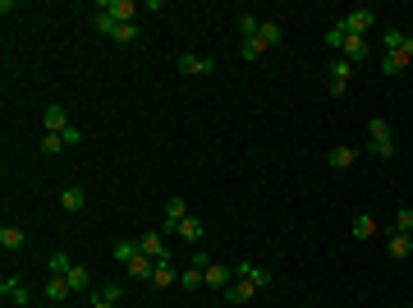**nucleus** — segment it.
Listing matches in <instances>:
<instances>
[{
	"mask_svg": "<svg viewBox=\"0 0 413 308\" xmlns=\"http://www.w3.org/2000/svg\"><path fill=\"white\" fill-rule=\"evenodd\" d=\"M326 47H336L345 60H367L372 56V42L367 37H353V32H345V23H336V28H326Z\"/></svg>",
	"mask_w": 413,
	"mask_h": 308,
	"instance_id": "obj_1",
	"label": "nucleus"
},
{
	"mask_svg": "<svg viewBox=\"0 0 413 308\" xmlns=\"http://www.w3.org/2000/svg\"><path fill=\"white\" fill-rule=\"evenodd\" d=\"M367 152L377 161H390L395 156V134H390V120H367Z\"/></svg>",
	"mask_w": 413,
	"mask_h": 308,
	"instance_id": "obj_2",
	"label": "nucleus"
},
{
	"mask_svg": "<svg viewBox=\"0 0 413 308\" xmlns=\"http://www.w3.org/2000/svg\"><path fill=\"white\" fill-rule=\"evenodd\" d=\"M92 28L101 32V37H110V42H138V23H115L110 14H92Z\"/></svg>",
	"mask_w": 413,
	"mask_h": 308,
	"instance_id": "obj_3",
	"label": "nucleus"
},
{
	"mask_svg": "<svg viewBox=\"0 0 413 308\" xmlns=\"http://www.w3.org/2000/svg\"><path fill=\"white\" fill-rule=\"evenodd\" d=\"M138 10H142L138 0H97V14H110L115 23H134Z\"/></svg>",
	"mask_w": 413,
	"mask_h": 308,
	"instance_id": "obj_4",
	"label": "nucleus"
},
{
	"mask_svg": "<svg viewBox=\"0 0 413 308\" xmlns=\"http://www.w3.org/2000/svg\"><path fill=\"white\" fill-rule=\"evenodd\" d=\"M340 23H345V32H353V37H367V32H372V23H377V14L358 5V10H349V14L340 19Z\"/></svg>",
	"mask_w": 413,
	"mask_h": 308,
	"instance_id": "obj_5",
	"label": "nucleus"
},
{
	"mask_svg": "<svg viewBox=\"0 0 413 308\" xmlns=\"http://www.w3.org/2000/svg\"><path fill=\"white\" fill-rule=\"evenodd\" d=\"M349 78H353V64L345 60V56H336V60H331V97L349 93Z\"/></svg>",
	"mask_w": 413,
	"mask_h": 308,
	"instance_id": "obj_6",
	"label": "nucleus"
},
{
	"mask_svg": "<svg viewBox=\"0 0 413 308\" xmlns=\"http://www.w3.org/2000/svg\"><path fill=\"white\" fill-rule=\"evenodd\" d=\"M221 64L212 60V56H179V74H188V78H202V74H216Z\"/></svg>",
	"mask_w": 413,
	"mask_h": 308,
	"instance_id": "obj_7",
	"label": "nucleus"
},
{
	"mask_svg": "<svg viewBox=\"0 0 413 308\" xmlns=\"http://www.w3.org/2000/svg\"><path fill=\"white\" fill-rule=\"evenodd\" d=\"M188 216V207H184V198H166V212H161V235H175L179 230V221Z\"/></svg>",
	"mask_w": 413,
	"mask_h": 308,
	"instance_id": "obj_8",
	"label": "nucleus"
},
{
	"mask_svg": "<svg viewBox=\"0 0 413 308\" xmlns=\"http://www.w3.org/2000/svg\"><path fill=\"white\" fill-rule=\"evenodd\" d=\"M234 276H239V281H248L253 290H266V285H271V272H262L258 262H239V267H234Z\"/></svg>",
	"mask_w": 413,
	"mask_h": 308,
	"instance_id": "obj_9",
	"label": "nucleus"
},
{
	"mask_svg": "<svg viewBox=\"0 0 413 308\" xmlns=\"http://www.w3.org/2000/svg\"><path fill=\"white\" fill-rule=\"evenodd\" d=\"M42 124H46V134H64V129H69V115H64L60 102H51V106L42 110Z\"/></svg>",
	"mask_w": 413,
	"mask_h": 308,
	"instance_id": "obj_10",
	"label": "nucleus"
},
{
	"mask_svg": "<svg viewBox=\"0 0 413 308\" xmlns=\"http://www.w3.org/2000/svg\"><path fill=\"white\" fill-rule=\"evenodd\" d=\"M0 294H5L10 304H18V308H23V304L32 299V294H28V285H23L18 276H5V281H0Z\"/></svg>",
	"mask_w": 413,
	"mask_h": 308,
	"instance_id": "obj_11",
	"label": "nucleus"
},
{
	"mask_svg": "<svg viewBox=\"0 0 413 308\" xmlns=\"http://www.w3.org/2000/svg\"><path fill=\"white\" fill-rule=\"evenodd\" d=\"M138 248H142L152 262H166V239H161V230H147L142 239H138Z\"/></svg>",
	"mask_w": 413,
	"mask_h": 308,
	"instance_id": "obj_12",
	"label": "nucleus"
},
{
	"mask_svg": "<svg viewBox=\"0 0 413 308\" xmlns=\"http://www.w3.org/2000/svg\"><path fill=\"white\" fill-rule=\"evenodd\" d=\"M124 272H129V276H134V281H152L156 262L147 258V253H138V258H129V262H124Z\"/></svg>",
	"mask_w": 413,
	"mask_h": 308,
	"instance_id": "obj_13",
	"label": "nucleus"
},
{
	"mask_svg": "<svg viewBox=\"0 0 413 308\" xmlns=\"http://www.w3.org/2000/svg\"><path fill=\"white\" fill-rule=\"evenodd\" d=\"M409 60H413V56L404 47H399V51H386V56H381V74H404V69H409Z\"/></svg>",
	"mask_w": 413,
	"mask_h": 308,
	"instance_id": "obj_14",
	"label": "nucleus"
},
{
	"mask_svg": "<svg viewBox=\"0 0 413 308\" xmlns=\"http://www.w3.org/2000/svg\"><path fill=\"white\" fill-rule=\"evenodd\" d=\"M175 235H179L184 244H198V239H202V221H198L193 212H188V216L179 221V230H175Z\"/></svg>",
	"mask_w": 413,
	"mask_h": 308,
	"instance_id": "obj_15",
	"label": "nucleus"
},
{
	"mask_svg": "<svg viewBox=\"0 0 413 308\" xmlns=\"http://www.w3.org/2000/svg\"><path fill=\"white\" fill-rule=\"evenodd\" d=\"M253 294H258V290H253L248 281H239V276H234V281H229V285H225V299H229V304H248Z\"/></svg>",
	"mask_w": 413,
	"mask_h": 308,
	"instance_id": "obj_16",
	"label": "nucleus"
},
{
	"mask_svg": "<svg viewBox=\"0 0 413 308\" xmlns=\"http://www.w3.org/2000/svg\"><path fill=\"white\" fill-rule=\"evenodd\" d=\"M229 281H234V272H229V267H221V262H212V267H207V285H212V290L225 294Z\"/></svg>",
	"mask_w": 413,
	"mask_h": 308,
	"instance_id": "obj_17",
	"label": "nucleus"
},
{
	"mask_svg": "<svg viewBox=\"0 0 413 308\" xmlns=\"http://www.w3.org/2000/svg\"><path fill=\"white\" fill-rule=\"evenodd\" d=\"M253 37H258L262 47H275V42H280V23H275V19H262V23H258V32H253Z\"/></svg>",
	"mask_w": 413,
	"mask_h": 308,
	"instance_id": "obj_18",
	"label": "nucleus"
},
{
	"mask_svg": "<svg viewBox=\"0 0 413 308\" xmlns=\"http://www.w3.org/2000/svg\"><path fill=\"white\" fill-rule=\"evenodd\" d=\"M386 253H390V258H409V253H413V239H409V235H390V239H386Z\"/></svg>",
	"mask_w": 413,
	"mask_h": 308,
	"instance_id": "obj_19",
	"label": "nucleus"
},
{
	"mask_svg": "<svg viewBox=\"0 0 413 308\" xmlns=\"http://www.w3.org/2000/svg\"><path fill=\"white\" fill-rule=\"evenodd\" d=\"M175 281H179V272L170 267V258L156 262V272H152V285H156V290H166V285H175Z\"/></svg>",
	"mask_w": 413,
	"mask_h": 308,
	"instance_id": "obj_20",
	"label": "nucleus"
},
{
	"mask_svg": "<svg viewBox=\"0 0 413 308\" xmlns=\"http://www.w3.org/2000/svg\"><path fill=\"white\" fill-rule=\"evenodd\" d=\"M23 239H28V235L18 230V226H5V230H0V248H5V253H18Z\"/></svg>",
	"mask_w": 413,
	"mask_h": 308,
	"instance_id": "obj_21",
	"label": "nucleus"
},
{
	"mask_svg": "<svg viewBox=\"0 0 413 308\" xmlns=\"http://www.w3.org/2000/svg\"><path fill=\"white\" fill-rule=\"evenodd\" d=\"M326 161H331L336 170H349L353 161H358V152H353V147H331V152H326Z\"/></svg>",
	"mask_w": 413,
	"mask_h": 308,
	"instance_id": "obj_22",
	"label": "nucleus"
},
{
	"mask_svg": "<svg viewBox=\"0 0 413 308\" xmlns=\"http://www.w3.org/2000/svg\"><path fill=\"white\" fill-rule=\"evenodd\" d=\"M83 202H88V198H83V189H78V185H69L60 193V207H64V212H83Z\"/></svg>",
	"mask_w": 413,
	"mask_h": 308,
	"instance_id": "obj_23",
	"label": "nucleus"
},
{
	"mask_svg": "<svg viewBox=\"0 0 413 308\" xmlns=\"http://www.w3.org/2000/svg\"><path fill=\"white\" fill-rule=\"evenodd\" d=\"M69 267H74L69 253H51V258H46V276H69Z\"/></svg>",
	"mask_w": 413,
	"mask_h": 308,
	"instance_id": "obj_24",
	"label": "nucleus"
},
{
	"mask_svg": "<svg viewBox=\"0 0 413 308\" xmlns=\"http://www.w3.org/2000/svg\"><path fill=\"white\" fill-rule=\"evenodd\" d=\"M377 235V216H353V239H372Z\"/></svg>",
	"mask_w": 413,
	"mask_h": 308,
	"instance_id": "obj_25",
	"label": "nucleus"
},
{
	"mask_svg": "<svg viewBox=\"0 0 413 308\" xmlns=\"http://www.w3.org/2000/svg\"><path fill=\"white\" fill-rule=\"evenodd\" d=\"M64 281H69V290H88V285H92V276H88V267H83V262H74Z\"/></svg>",
	"mask_w": 413,
	"mask_h": 308,
	"instance_id": "obj_26",
	"label": "nucleus"
},
{
	"mask_svg": "<svg viewBox=\"0 0 413 308\" xmlns=\"http://www.w3.org/2000/svg\"><path fill=\"white\" fill-rule=\"evenodd\" d=\"M64 294H74L69 290V281L64 276H46V299H64Z\"/></svg>",
	"mask_w": 413,
	"mask_h": 308,
	"instance_id": "obj_27",
	"label": "nucleus"
},
{
	"mask_svg": "<svg viewBox=\"0 0 413 308\" xmlns=\"http://www.w3.org/2000/svg\"><path fill=\"white\" fill-rule=\"evenodd\" d=\"M92 299H101V304H120V281H110V285H97Z\"/></svg>",
	"mask_w": 413,
	"mask_h": 308,
	"instance_id": "obj_28",
	"label": "nucleus"
},
{
	"mask_svg": "<svg viewBox=\"0 0 413 308\" xmlns=\"http://www.w3.org/2000/svg\"><path fill=\"white\" fill-rule=\"evenodd\" d=\"M179 285H184V290H198V285H207V272L188 267V272H179Z\"/></svg>",
	"mask_w": 413,
	"mask_h": 308,
	"instance_id": "obj_29",
	"label": "nucleus"
},
{
	"mask_svg": "<svg viewBox=\"0 0 413 308\" xmlns=\"http://www.w3.org/2000/svg\"><path fill=\"white\" fill-rule=\"evenodd\" d=\"M262 51H266V47H262L258 37H244V47H239V56H244V60H262Z\"/></svg>",
	"mask_w": 413,
	"mask_h": 308,
	"instance_id": "obj_30",
	"label": "nucleus"
},
{
	"mask_svg": "<svg viewBox=\"0 0 413 308\" xmlns=\"http://www.w3.org/2000/svg\"><path fill=\"white\" fill-rule=\"evenodd\" d=\"M42 152H46V156L64 152V134H42Z\"/></svg>",
	"mask_w": 413,
	"mask_h": 308,
	"instance_id": "obj_31",
	"label": "nucleus"
},
{
	"mask_svg": "<svg viewBox=\"0 0 413 308\" xmlns=\"http://www.w3.org/2000/svg\"><path fill=\"white\" fill-rule=\"evenodd\" d=\"M395 230L399 235H413V207H399V212H395Z\"/></svg>",
	"mask_w": 413,
	"mask_h": 308,
	"instance_id": "obj_32",
	"label": "nucleus"
},
{
	"mask_svg": "<svg viewBox=\"0 0 413 308\" xmlns=\"http://www.w3.org/2000/svg\"><path fill=\"white\" fill-rule=\"evenodd\" d=\"M138 253H142V248L129 244V239H120V244H115V262H129V258H138Z\"/></svg>",
	"mask_w": 413,
	"mask_h": 308,
	"instance_id": "obj_33",
	"label": "nucleus"
},
{
	"mask_svg": "<svg viewBox=\"0 0 413 308\" xmlns=\"http://www.w3.org/2000/svg\"><path fill=\"white\" fill-rule=\"evenodd\" d=\"M399 42H404V32H399V28H386L381 32V47L386 51H399Z\"/></svg>",
	"mask_w": 413,
	"mask_h": 308,
	"instance_id": "obj_34",
	"label": "nucleus"
},
{
	"mask_svg": "<svg viewBox=\"0 0 413 308\" xmlns=\"http://www.w3.org/2000/svg\"><path fill=\"white\" fill-rule=\"evenodd\" d=\"M258 23H262V19H253V14H239V32H244V37H253V32H258Z\"/></svg>",
	"mask_w": 413,
	"mask_h": 308,
	"instance_id": "obj_35",
	"label": "nucleus"
},
{
	"mask_svg": "<svg viewBox=\"0 0 413 308\" xmlns=\"http://www.w3.org/2000/svg\"><path fill=\"white\" fill-rule=\"evenodd\" d=\"M92 308H115V304H101V299H92Z\"/></svg>",
	"mask_w": 413,
	"mask_h": 308,
	"instance_id": "obj_36",
	"label": "nucleus"
},
{
	"mask_svg": "<svg viewBox=\"0 0 413 308\" xmlns=\"http://www.w3.org/2000/svg\"><path fill=\"white\" fill-rule=\"evenodd\" d=\"M409 239H413V235H409Z\"/></svg>",
	"mask_w": 413,
	"mask_h": 308,
	"instance_id": "obj_37",
	"label": "nucleus"
}]
</instances>
